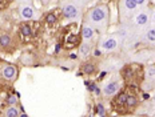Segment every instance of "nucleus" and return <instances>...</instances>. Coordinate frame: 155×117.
Returning <instances> with one entry per match:
<instances>
[{"label":"nucleus","mask_w":155,"mask_h":117,"mask_svg":"<svg viewBox=\"0 0 155 117\" xmlns=\"http://www.w3.org/2000/svg\"><path fill=\"white\" fill-rule=\"evenodd\" d=\"M86 19L87 24H90L92 28L96 27L98 31L104 32L108 23V8L106 5H98V7L92 8L91 11H88Z\"/></svg>","instance_id":"f257e3e1"},{"label":"nucleus","mask_w":155,"mask_h":117,"mask_svg":"<svg viewBox=\"0 0 155 117\" xmlns=\"http://www.w3.org/2000/svg\"><path fill=\"white\" fill-rule=\"evenodd\" d=\"M62 12H63L64 19H67L68 21H76L82 16V8L78 4H75L72 0H68V2L64 3Z\"/></svg>","instance_id":"f03ea898"},{"label":"nucleus","mask_w":155,"mask_h":117,"mask_svg":"<svg viewBox=\"0 0 155 117\" xmlns=\"http://www.w3.org/2000/svg\"><path fill=\"white\" fill-rule=\"evenodd\" d=\"M139 5L135 3V0H122L120 7H119V12H120L122 17H130L134 12L138 11Z\"/></svg>","instance_id":"7ed1b4c3"},{"label":"nucleus","mask_w":155,"mask_h":117,"mask_svg":"<svg viewBox=\"0 0 155 117\" xmlns=\"http://www.w3.org/2000/svg\"><path fill=\"white\" fill-rule=\"evenodd\" d=\"M118 45H119L118 39H116L115 36H110V37L103 39L102 40L101 48H102V51H104V52H112L118 48Z\"/></svg>","instance_id":"20e7f679"},{"label":"nucleus","mask_w":155,"mask_h":117,"mask_svg":"<svg viewBox=\"0 0 155 117\" xmlns=\"http://www.w3.org/2000/svg\"><path fill=\"white\" fill-rule=\"evenodd\" d=\"M148 21H150V12L147 9L139 11L134 15V24L138 27H144L148 24Z\"/></svg>","instance_id":"39448f33"},{"label":"nucleus","mask_w":155,"mask_h":117,"mask_svg":"<svg viewBox=\"0 0 155 117\" xmlns=\"http://www.w3.org/2000/svg\"><path fill=\"white\" fill-rule=\"evenodd\" d=\"M120 81H110L104 85L103 88V95L106 97H111V96H115L116 93L120 90Z\"/></svg>","instance_id":"423d86ee"},{"label":"nucleus","mask_w":155,"mask_h":117,"mask_svg":"<svg viewBox=\"0 0 155 117\" xmlns=\"http://www.w3.org/2000/svg\"><path fill=\"white\" fill-rule=\"evenodd\" d=\"M19 15L23 20H31L34 19L35 16V12H34V8L28 4H21L20 8H19Z\"/></svg>","instance_id":"0eeeda50"},{"label":"nucleus","mask_w":155,"mask_h":117,"mask_svg":"<svg viewBox=\"0 0 155 117\" xmlns=\"http://www.w3.org/2000/svg\"><path fill=\"white\" fill-rule=\"evenodd\" d=\"M2 74L5 80L14 81L16 79V76H18V69L14 65H4L2 69Z\"/></svg>","instance_id":"6e6552de"},{"label":"nucleus","mask_w":155,"mask_h":117,"mask_svg":"<svg viewBox=\"0 0 155 117\" xmlns=\"http://www.w3.org/2000/svg\"><path fill=\"white\" fill-rule=\"evenodd\" d=\"M82 37L84 41H90L94 37V28L90 24H84L82 27Z\"/></svg>","instance_id":"1a4fd4ad"},{"label":"nucleus","mask_w":155,"mask_h":117,"mask_svg":"<svg viewBox=\"0 0 155 117\" xmlns=\"http://www.w3.org/2000/svg\"><path fill=\"white\" fill-rule=\"evenodd\" d=\"M90 52H91V44L88 43V41H84L82 45H80L79 48V53L82 57H87L90 55Z\"/></svg>","instance_id":"9d476101"},{"label":"nucleus","mask_w":155,"mask_h":117,"mask_svg":"<svg viewBox=\"0 0 155 117\" xmlns=\"http://www.w3.org/2000/svg\"><path fill=\"white\" fill-rule=\"evenodd\" d=\"M144 37H146V40L148 41V43L155 44V27L148 28L147 31H146V35H144Z\"/></svg>","instance_id":"9b49d317"},{"label":"nucleus","mask_w":155,"mask_h":117,"mask_svg":"<svg viewBox=\"0 0 155 117\" xmlns=\"http://www.w3.org/2000/svg\"><path fill=\"white\" fill-rule=\"evenodd\" d=\"M4 116L5 117H19V109L16 108V106L11 105L8 109H5Z\"/></svg>","instance_id":"f8f14e48"},{"label":"nucleus","mask_w":155,"mask_h":117,"mask_svg":"<svg viewBox=\"0 0 155 117\" xmlns=\"http://www.w3.org/2000/svg\"><path fill=\"white\" fill-rule=\"evenodd\" d=\"M9 43H11V37L8 35H0V45L2 47H8Z\"/></svg>","instance_id":"ddd939ff"},{"label":"nucleus","mask_w":155,"mask_h":117,"mask_svg":"<svg viewBox=\"0 0 155 117\" xmlns=\"http://www.w3.org/2000/svg\"><path fill=\"white\" fill-rule=\"evenodd\" d=\"M127 96L128 95H126V93H120V95H118V97H116V104H118V105H126Z\"/></svg>","instance_id":"4468645a"},{"label":"nucleus","mask_w":155,"mask_h":117,"mask_svg":"<svg viewBox=\"0 0 155 117\" xmlns=\"http://www.w3.org/2000/svg\"><path fill=\"white\" fill-rule=\"evenodd\" d=\"M138 103L137 97L135 96H127V101H126V105L128 106V108H131V106H135Z\"/></svg>","instance_id":"2eb2a0df"},{"label":"nucleus","mask_w":155,"mask_h":117,"mask_svg":"<svg viewBox=\"0 0 155 117\" xmlns=\"http://www.w3.org/2000/svg\"><path fill=\"white\" fill-rule=\"evenodd\" d=\"M153 79H155V67H150L147 68L146 80H153Z\"/></svg>","instance_id":"dca6fc26"},{"label":"nucleus","mask_w":155,"mask_h":117,"mask_svg":"<svg viewBox=\"0 0 155 117\" xmlns=\"http://www.w3.org/2000/svg\"><path fill=\"white\" fill-rule=\"evenodd\" d=\"M20 31H21V33H23L24 36H31V28H30V25L23 24L20 27Z\"/></svg>","instance_id":"f3484780"},{"label":"nucleus","mask_w":155,"mask_h":117,"mask_svg":"<svg viewBox=\"0 0 155 117\" xmlns=\"http://www.w3.org/2000/svg\"><path fill=\"white\" fill-rule=\"evenodd\" d=\"M94 67L92 64H84V65H83V72L84 73H92L94 72Z\"/></svg>","instance_id":"a211bd4d"},{"label":"nucleus","mask_w":155,"mask_h":117,"mask_svg":"<svg viewBox=\"0 0 155 117\" xmlns=\"http://www.w3.org/2000/svg\"><path fill=\"white\" fill-rule=\"evenodd\" d=\"M46 20L48 24H52V23L56 21V15H54V14H50V15H47V17H46Z\"/></svg>","instance_id":"6ab92c4d"},{"label":"nucleus","mask_w":155,"mask_h":117,"mask_svg":"<svg viewBox=\"0 0 155 117\" xmlns=\"http://www.w3.org/2000/svg\"><path fill=\"white\" fill-rule=\"evenodd\" d=\"M96 110H98V115L99 116H104V106H103V104H98V106H96Z\"/></svg>","instance_id":"aec40b11"},{"label":"nucleus","mask_w":155,"mask_h":117,"mask_svg":"<svg viewBox=\"0 0 155 117\" xmlns=\"http://www.w3.org/2000/svg\"><path fill=\"white\" fill-rule=\"evenodd\" d=\"M75 4H78L79 7H83V5H86L88 2H91V0H72Z\"/></svg>","instance_id":"412c9836"},{"label":"nucleus","mask_w":155,"mask_h":117,"mask_svg":"<svg viewBox=\"0 0 155 117\" xmlns=\"http://www.w3.org/2000/svg\"><path fill=\"white\" fill-rule=\"evenodd\" d=\"M135 3H137L139 7H143V5L147 4V0H135Z\"/></svg>","instance_id":"4be33fe9"},{"label":"nucleus","mask_w":155,"mask_h":117,"mask_svg":"<svg viewBox=\"0 0 155 117\" xmlns=\"http://www.w3.org/2000/svg\"><path fill=\"white\" fill-rule=\"evenodd\" d=\"M8 104H9V105H15V104H16V97L15 96L9 97V99H8Z\"/></svg>","instance_id":"5701e85b"},{"label":"nucleus","mask_w":155,"mask_h":117,"mask_svg":"<svg viewBox=\"0 0 155 117\" xmlns=\"http://www.w3.org/2000/svg\"><path fill=\"white\" fill-rule=\"evenodd\" d=\"M151 19H153V23L155 24V11L153 12V16H151Z\"/></svg>","instance_id":"b1692460"},{"label":"nucleus","mask_w":155,"mask_h":117,"mask_svg":"<svg viewBox=\"0 0 155 117\" xmlns=\"http://www.w3.org/2000/svg\"><path fill=\"white\" fill-rule=\"evenodd\" d=\"M55 51H56V53H58V52H59V51H60V45H59V44H58V45H56V48H55Z\"/></svg>","instance_id":"393cba45"},{"label":"nucleus","mask_w":155,"mask_h":117,"mask_svg":"<svg viewBox=\"0 0 155 117\" xmlns=\"http://www.w3.org/2000/svg\"><path fill=\"white\" fill-rule=\"evenodd\" d=\"M101 53H102V52L99 51V49H96V51H95V56H99V55H101Z\"/></svg>","instance_id":"a878e982"},{"label":"nucleus","mask_w":155,"mask_h":117,"mask_svg":"<svg viewBox=\"0 0 155 117\" xmlns=\"http://www.w3.org/2000/svg\"><path fill=\"white\" fill-rule=\"evenodd\" d=\"M3 4H4V0H0V7H4Z\"/></svg>","instance_id":"bb28decb"},{"label":"nucleus","mask_w":155,"mask_h":117,"mask_svg":"<svg viewBox=\"0 0 155 117\" xmlns=\"http://www.w3.org/2000/svg\"><path fill=\"white\" fill-rule=\"evenodd\" d=\"M20 117H28L27 115H24V113H23V115H20Z\"/></svg>","instance_id":"cd10ccee"},{"label":"nucleus","mask_w":155,"mask_h":117,"mask_svg":"<svg viewBox=\"0 0 155 117\" xmlns=\"http://www.w3.org/2000/svg\"><path fill=\"white\" fill-rule=\"evenodd\" d=\"M153 101H154V104H155V95H154V97H153Z\"/></svg>","instance_id":"c85d7f7f"}]
</instances>
